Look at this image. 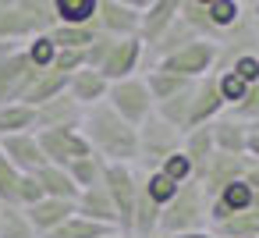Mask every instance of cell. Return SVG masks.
<instances>
[{"label": "cell", "instance_id": "26", "mask_svg": "<svg viewBox=\"0 0 259 238\" xmlns=\"http://www.w3.org/2000/svg\"><path fill=\"white\" fill-rule=\"evenodd\" d=\"M32 36H39L32 25H29V18L15 8V0L8 8H0V43H25V39H32Z\"/></svg>", "mask_w": 259, "mask_h": 238}, {"label": "cell", "instance_id": "30", "mask_svg": "<svg viewBox=\"0 0 259 238\" xmlns=\"http://www.w3.org/2000/svg\"><path fill=\"white\" fill-rule=\"evenodd\" d=\"M181 153L199 167L209 153H213V135H209V121L206 125H195V128H185V139H181Z\"/></svg>", "mask_w": 259, "mask_h": 238}, {"label": "cell", "instance_id": "11", "mask_svg": "<svg viewBox=\"0 0 259 238\" xmlns=\"http://www.w3.org/2000/svg\"><path fill=\"white\" fill-rule=\"evenodd\" d=\"M224 110H227V103H224V96H220V89H217V75L209 71V75L195 78V86H192V103H188V128L206 125V121L220 117Z\"/></svg>", "mask_w": 259, "mask_h": 238}, {"label": "cell", "instance_id": "21", "mask_svg": "<svg viewBox=\"0 0 259 238\" xmlns=\"http://www.w3.org/2000/svg\"><path fill=\"white\" fill-rule=\"evenodd\" d=\"M36 174V181H39V188H43V195H50V199H78V185L71 181V174L64 171V167H57V164H43L39 171H32Z\"/></svg>", "mask_w": 259, "mask_h": 238}, {"label": "cell", "instance_id": "42", "mask_svg": "<svg viewBox=\"0 0 259 238\" xmlns=\"http://www.w3.org/2000/svg\"><path fill=\"white\" fill-rule=\"evenodd\" d=\"M245 156L259 160V132H252V128H248V139H245Z\"/></svg>", "mask_w": 259, "mask_h": 238}, {"label": "cell", "instance_id": "33", "mask_svg": "<svg viewBox=\"0 0 259 238\" xmlns=\"http://www.w3.org/2000/svg\"><path fill=\"white\" fill-rule=\"evenodd\" d=\"M15 8L29 18V25H32L36 32H50V29L57 25V18H54V4H50V0H15Z\"/></svg>", "mask_w": 259, "mask_h": 238}, {"label": "cell", "instance_id": "48", "mask_svg": "<svg viewBox=\"0 0 259 238\" xmlns=\"http://www.w3.org/2000/svg\"><path fill=\"white\" fill-rule=\"evenodd\" d=\"M103 238H128V234H121V231H107Z\"/></svg>", "mask_w": 259, "mask_h": 238}, {"label": "cell", "instance_id": "38", "mask_svg": "<svg viewBox=\"0 0 259 238\" xmlns=\"http://www.w3.org/2000/svg\"><path fill=\"white\" fill-rule=\"evenodd\" d=\"M156 171H163V174H167V178H174L178 185H185V181H192V178H195V164H192L181 149H178V153H170Z\"/></svg>", "mask_w": 259, "mask_h": 238}, {"label": "cell", "instance_id": "18", "mask_svg": "<svg viewBox=\"0 0 259 238\" xmlns=\"http://www.w3.org/2000/svg\"><path fill=\"white\" fill-rule=\"evenodd\" d=\"M75 213H78V217H89V220H96V224H107V227H117V210H114V203H110L103 181H100V185H89V188L78 192V199H75Z\"/></svg>", "mask_w": 259, "mask_h": 238}, {"label": "cell", "instance_id": "32", "mask_svg": "<svg viewBox=\"0 0 259 238\" xmlns=\"http://www.w3.org/2000/svg\"><path fill=\"white\" fill-rule=\"evenodd\" d=\"M103 167H107V164H103L96 153H89V156L71 160L64 171L71 174V181H75V185H78V192H82V188H89V185H100V181H103Z\"/></svg>", "mask_w": 259, "mask_h": 238}, {"label": "cell", "instance_id": "19", "mask_svg": "<svg viewBox=\"0 0 259 238\" xmlns=\"http://www.w3.org/2000/svg\"><path fill=\"white\" fill-rule=\"evenodd\" d=\"M107 89H110V82H107L96 68H82V71H75V75L68 78V96H71L75 103H82V107L103 103V100H107Z\"/></svg>", "mask_w": 259, "mask_h": 238}, {"label": "cell", "instance_id": "1", "mask_svg": "<svg viewBox=\"0 0 259 238\" xmlns=\"http://www.w3.org/2000/svg\"><path fill=\"white\" fill-rule=\"evenodd\" d=\"M78 132L85 135V142L103 164H135L139 156V128L128 125L107 100L85 107Z\"/></svg>", "mask_w": 259, "mask_h": 238}, {"label": "cell", "instance_id": "25", "mask_svg": "<svg viewBox=\"0 0 259 238\" xmlns=\"http://www.w3.org/2000/svg\"><path fill=\"white\" fill-rule=\"evenodd\" d=\"M15 132H36V107L15 100V103H0V139L15 135Z\"/></svg>", "mask_w": 259, "mask_h": 238}, {"label": "cell", "instance_id": "49", "mask_svg": "<svg viewBox=\"0 0 259 238\" xmlns=\"http://www.w3.org/2000/svg\"><path fill=\"white\" fill-rule=\"evenodd\" d=\"M8 4H11V0H0V8H8Z\"/></svg>", "mask_w": 259, "mask_h": 238}, {"label": "cell", "instance_id": "7", "mask_svg": "<svg viewBox=\"0 0 259 238\" xmlns=\"http://www.w3.org/2000/svg\"><path fill=\"white\" fill-rule=\"evenodd\" d=\"M153 68H163V71L181 75V78H202V75H209V71L217 68V43H209V39H192V43H185L181 50H174L170 57L156 61Z\"/></svg>", "mask_w": 259, "mask_h": 238}, {"label": "cell", "instance_id": "46", "mask_svg": "<svg viewBox=\"0 0 259 238\" xmlns=\"http://www.w3.org/2000/svg\"><path fill=\"white\" fill-rule=\"evenodd\" d=\"M188 4H195V8H209V4H217V0H188Z\"/></svg>", "mask_w": 259, "mask_h": 238}, {"label": "cell", "instance_id": "14", "mask_svg": "<svg viewBox=\"0 0 259 238\" xmlns=\"http://www.w3.org/2000/svg\"><path fill=\"white\" fill-rule=\"evenodd\" d=\"M82 114H85V107L75 103L68 93H61V96H54V100H47V103L36 107V132H47V128H78Z\"/></svg>", "mask_w": 259, "mask_h": 238}, {"label": "cell", "instance_id": "37", "mask_svg": "<svg viewBox=\"0 0 259 238\" xmlns=\"http://www.w3.org/2000/svg\"><path fill=\"white\" fill-rule=\"evenodd\" d=\"M18 181H22V171L0 153V203L4 206H18Z\"/></svg>", "mask_w": 259, "mask_h": 238}, {"label": "cell", "instance_id": "28", "mask_svg": "<svg viewBox=\"0 0 259 238\" xmlns=\"http://www.w3.org/2000/svg\"><path fill=\"white\" fill-rule=\"evenodd\" d=\"M96 36H100L96 25H54L50 29V39L61 50H85Z\"/></svg>", "mask_w": 259, "mask_h": 238}, {"label": "cell", "instance_id": "13", "mask_svg": "<svg viewBox=\"0 0 259 238\" xmlns=\"http://www.w3.org/2000/svg\"><path fill=\"white\" fill-rule=\"evenodd\" d=\"M0 153H4L22 174H32V171H39V167L47 164L36 132H15V135H4V139H0Z\"/></svg>", "mask_w": 259, "mask_h": 238}, {"label": "cell", "instance_id": "36", "mask_svg": "<svg viewBox=\"0 0 259 238\" xmlns=\"http://www.w3.org/2000/svg\"><path fill=\"white\" fill-rule=\"evenodd\" d=\"M54 54H57V47H54L50 32H39V36L25 39V57H29V61L39 68V71H47V68L54 64Z\"/></svg>", "mask_w": 259, "mask_h": 238}, {"label": "cell", "instance_id": "35", "mask_svg": "<svg viewBox=\"0 0 259 238\" xmlns=\"http://www.w3.org/2000/svg\"><path fill=\"white\" fill-rule=\"evenodd\" d=\"M224 114H227V117H234V121H241V125L259 121V82H252V86L245 89V96H241L238 103H231Z\"/></svg>", "mask_w": 259, "mask_h": 238}, {"label": "cell", "instance_id": "29", "mask_svg": "<svg viewBox=\"0 0 259 238\" xmlns=\"http://www.w3.org/2000/svg\"><path fill=\"white\" fill-rule=\"evenodd\" d=\"M107 231H117V227H107V224H96V220H89V217L71 213L61 227H54V231L43 234V238H103Z\"/></svg>", "mask_w": 259, "mask_h": 238}, {"label": "cell", "instance_id": "43", "mask_svg": "<svg viewBox=\"0 0 259 238\" xmlns=\"http://www.w3.org/2000/svg\"><path fill=\"white\" fill-rule=\"evenodd\" d=\"M117 4H124V8H132V11H146L153 0H117Z\"/></svg>", "mask_w": 259, "mask_h": 238}, {"label": "cell", "instance_id": "47", "mask_svg": "<svg viewBox=\"0 0 259 238\" xmlns=\"http://www.w3.org/2000/svg\"><path fill=\"white\" fill-rule=\"evenodd\" d=\"M234 4H238V8H255L259 0H234Z\"/></svg>", "mask_w": 259, "mask_h": 238}, {"label": "cell", "instance_id": "39", "mask_svg": "<svg viewBox=\"0 0 259 238\" xmlns=\"http://www.w3.org/2000/svg\"><path fill=\"white\" fill-rule=\"evenodd\" d=\"M217 75V89H220V96H224V103L231 107V103H238L241 96H245V89H248V82H241L234 71H213Z\"/></svg>", "mask_w": 259, "mask_h": 238}, {"label": "cell", "instance_id": "24", "mask_svg": "<svg viewBox=\"0 0 259 238\" xmlns=\"http://www.w3.org/2000/svg\"><path fill=\"white\" fill-rule=\"evenodd\" d=\"M142 78H146V89H149V96H153V107H156V103H163V100H170L174 93H181L185 86H192V82H195V78L170 75V71H163V68H146V71H142Z\"/></svg>", "mask_w": 259, "mask_h": 238}, {"label": "cell", "instance_id": "2", "mask_svg": "<svg viewBox=\"0 0 259 238\" xmlns=\"http://www.w3.org/2000/svg\"><path fill=\"white\" fill-rule=\"evenodd\" d=\"M209 227V195L199 188V181H185L178 188V195L160 206V227L156 238H174L185 231H206Z\"/></svg>", "mask_w": 259, "mask_h": 238}, {"label": "cell", "instance_id": "8", "mask_svg": "<svg viewBox=\"0 0 259 238\" xmlns=\"http://www.w3.org/2000/svg\"><path fill=\"white\" fill-rule=\"evenodd\" d=\"M96 71H100L107 82H121V78H132V75H142V71H146V43H142L139 36L114 39Z\"/></svg>", "mask_w": 259, "mask_h": 238}, {"label": "cell", "instance_id": "45", "mask_svg": "<svg viewBox=\"0 0 259 238\" xmlns=\"http://www.w3.org/2000/svg\"><path fill=\"white\" fill-rule=\"evenodd\" d=\"M252 25H255V36H259V4L252 8Z\"/></svg>", "mask_w": 259, "mask_h": 238}, {"label": "cell", "instance_id": "40", "mask_svg": "<svg viewBox=\"0 0 259 238\" xmlns=\"http://www.w3.org/2000/svg\"><path fill=\"white\" fill-rule=\"evenodd\" d=\"M54 71H61V75H75V71H82L85 68V50H61L57 47V54H54V64H50Z\"/></svg>", "mask_w": 259, "mask_h": 238}, {"label": "cell", "instance_id": "3", "mask_svg": "<svg viewBox=\"0 0 259 238\" xmlns=\"http://www.w3.org/2000/svg\"><path fill=\"white\" fill-rule=\"evenodd\" d=\"M181 139H185V128L163 121V117L153 110V114L139 125V156H135V167H139L142 174L156 171L170 153L181 149Z\"/></svg>", "mask_w": 259, "mask_h": 238}, {"label": "cell", "instance_id": "41", "mask_svg": "<svg viewBox=\"0 0 259 238\" xmlns=\"http://www.w3.org/2000/svg\"><path fill=\"white\" fill-rule=\"evenodd\" d=\"M39 199H43V188H39L36 174H22V181H18V206L25 210V206H32Z\"/></svg>", "mask_w": 259, "mask_h": 238}, {"label": "cell", "instance_id": "34", "mask_svg": "<svg viewBox=\"0 0 259 238\" xmlns=\"http://www.w3.org/2000/svg\"><path fill=\"white\" fill-rule=\"evenodd\" d=\"M142 188H146V195L156 203V206H167L174 195H178V181L174 178H167L163 171H149V174H142Z\"/></svg>", "mask_w": 259, "mask_h": 238}, {"label": "cell", "instance_id": "20", "mask_svg": "<svg viewBox=\"0 0 259 238\" xmlns=\"http://www.w3.org/2000/svg\"><path fill=\"white\" fill-rule=\"evenodd\" d=\"M209 135H213V149L220 153H245V139H248V125L220 114L209 121Z\"/></svg>", "mask_w": 259, "mask_h": 238}, {"label": "cell", "instance_id": "22", "mask_svg": "<svg viewBox=\"0 0 259 238\" xmlns=\"http://www.w3.org/2000/svg\"><path fill=\"white\" fill-rule=\"evenodd\" d=\"M68 78H71V75H61V71H54V68L39 71V75L32 78V86L25 89L22 103H29V107H39V103H47V100H54V96L68 93Z\"/></svg>", "mask_w": 259, "mask_h": 238}, {"label": "cell", "instance_id": "16", "mask_svg": "<svg viewBox=\"0 0 259 238\" xmlns=\"http://www.w3.org/2000/svg\"><path fill=\"white\" fill-rule=\"evenodd\" d=\"M71 213H75V203H71V199H50V195H43L39 203L25 206V217H29V224L36 227L39 238L50 234L54 227H61Z\"/></svg>", "mask_w": 259, "mask_h": 238}, {"label": "cell", "instance_id": "31", "mask_svg": "<svg viewBox=\"0 0 259 238\" xmlns=\"http://www.w3.org/2000/svg\"><path fill=\"white\" fill-rule=\"evenodd\" d=\"M0 238H39V234L29 224L22 206H4L0 203Z\"/></svg>", "mask_w": 259, "mask_h": 238}, {"label": "cell", "instance_id": "27", "mask_svg": "<svg viewBox=\"0 0 259 238\" xmlns=\"http://www.w3.org/2000/svg\"><path fill=\"white\" fill-rule=\"evenodd\" d=\"M57 25H93L100 0H50Z\"/></svg>", "mask_w": 259, "mask_h": 238}, {"label": "cell", "instance_id": "4", "mask_svg": "<svg viewBox=\"0 0 259 238\" xmlns=\"http://www.w3.org/2000/svg\"><path fill=\"white\" fill-rule=\"evenodd\" d=\"M103 188L117 210V231L128 234L132 227V210H135V199L142 192V171L135 164H107L103 167Z\"/></svg>", "mask_w": 259, "mask_h": 238}, {"label": "cell", "instance_id": "12", "mask_svg": "<svg viewBox=\"0 0 259 238\" xmlns=\"http://www.w3.org/2000/svg\"><path fill=\"white\" fill-rule=\"evenodd\" d=\"M139 15L142 11H132V8L117 4V0H100L93 25L110 39H128V36H139Z\"/></svg>", "mask_w": 259, "mask_h": 238}, {"label": "cell", "instance_id": "6", "mask_svg": "<svg viewBox=\"0 0 259 238\" xmlns=\"http://www.w3.org/2000/svg\"><path fill=\"white\" fill-rule=\"evenodd\" d=\"M107 103H110L128 125H135V128L153 114V96H149L142 75H132V78L110 82V89H107Z\"/></svg>", "mask_w": 259, "mask_h": 238}, {"label": "cell", "instance_id": "10", "mask_svg": "<svg viewBox=\"0 0 259 238\" xmlns=\"http://www.w3.org/2000/svg\"><path fill=\"white\" fill-rule=\"evenodd\" d=\"M36 139H39L47 164H57V167H68L71 160L93 153V146L85 142V135L78 128H47V132H36Z\"/></svg>", "mask_w": 259, "mask_h": 238}, {"label": "cell", "instance_id": "17", "mask_svg": "<svg viewBox=\"0 0 259 238\" xmlns=\"http://www.w3.org/2000/svg\"><path fill=\"white\" fill-rule=\"evenodd\" d=\"M181 4L185 0H153V4L139 15V39L149 47L167 25H174V18L181 15Z\"/></svg>", "mask_w": 259, "mask_h": 238}, {"label": "cell", "instance_id": "44", "mask_svg": "<svg viewBox=\"0 0 259 238\" xmlns=\"http://www.w3.org/2000/svg\"><path fill=\"white\" fill-rule=\"evenodd\" d=\"M174 238H217V234L206 227V231H185V234H174Z\"/></svg>", "mask_w": 259, "mask_h": 238}, {"label": "cell", "instance_id": "15", "mask_svg": "<svg viewBox=\"0 0 259 238\" xmlns=\"http://www.w3.org/2000/svg\"><path fill=\"white\" fill-rule=\"evenodd\" d=\"M252 195H255V188H252L245 178L224 185L217 195H209V224H220V220H227V217L248 210V206H252Z\"/></svg>", "mask_w": 259, "mask_h": 238}, {"label": "cell", "instance_id": "23", "mask_svg": "<svg viewBox=\"0 0 259 238\" xmlns=\"http://www.w3.org/2000/svg\"><path fill=\"white\" fill-rule=\"evenodd\" d=\"M217 238H259V206H248L220 224H209Z\"/></svg>", "mask_w": 259, "mask_h": 238}, {"label": "cell", "instance_id": "5", "mask_svg": "<svg viewBox=\"0 0 259 238\" xmlns=\"http://www.w3.org/2000/svg\"><path fill=\"white\" fill-rule=\"evenodd\" d=\"M39 68L25 57V43H0V103H15L25 96Z\"/></svg>", "mask_w": 259, "mask_h": 238}, {"label": "cell", "instance_id": "9", "mask_svg": "<svg viewBox=\"0 0 259 238\" xmlns=\"http://www.w3.org/2000/svg\"><path fill=\"white\" fill-rule=\"evenodd\" d=\"M245 167H248V156H245V153H220V149H213V153L195 167V181H199V188H202L206 195H217L224 185L238 181V178L245 174Z\"/></svg>", "mask_w": 259, "mask_h": 238}]
</instances>
